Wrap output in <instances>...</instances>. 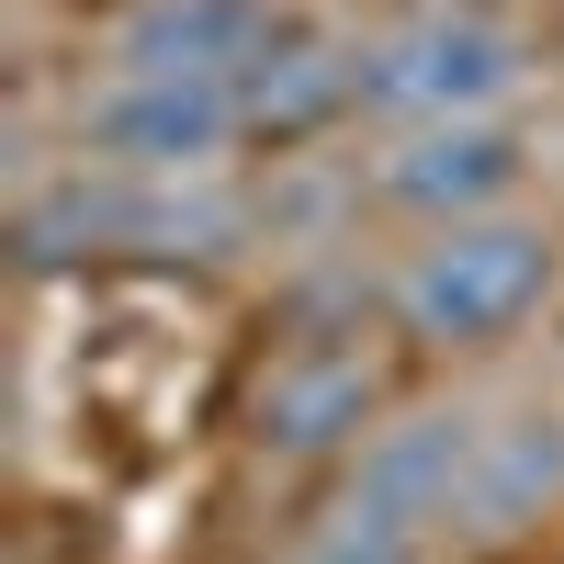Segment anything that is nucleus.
I'll use <instances>...</instances> for the list:
<instances>
[{"mask_svg":"<svg viewBox=\"0 0 564 564\" xmlns=\"http://www.w3.org/2000/svg\"><path fill=\"white\" fill-rule=\"evenodd\" d=\"M271 34H282L271 0H135L113 23V57L124 68H215V79H238Z\"/></svg>","mask_w":564,"mask_h":564,"instance_id":"obj_7","label":"nucleus"},{"mask_svg":"<svg viewBox=\"0 0 564 564\" xmlns=\"http://www.w3.org/2000/svg\"><path fill=\"white\" fill-rule=\"evenodd\" d=\"M294 564H417V542L406 531H372V520H327Z\"/></svg>","mask_w":564,"mask_h":564,"instance_id":"obj_10","label":"nucleus"},{"mask_svg":"<svg viewBox=\"0 0 564 564\" xmlns=\"http://www.w3.org/2000/svg\"><path fill=\"white\" fill-rule=\"evenodd\" d=\"M475 441H486V417H463V406H417V417H384V430H361V463H350L339 520L406 531V542L430 531V520H463Z\"/></svg>","mask_w":564,"mask_h":564,"instance_id":"obj_4","label":"nucleus"},{"mask_svg":"<svg viewBox=\"0 0 564 564\" xmlns=\"http://www.w3.org/2000/svg\"><path fill=\"white\" fill-rule=\"evenodd\" d=\"M553 294V238L520 215H463L395 271V327L430 350H497Z\"/></svg>","mask_w":564,"mask_h":564,"instance_id":"obj_1","label":"nucleus"},{"mask_svg":"<svg viewBox=\"0 0 564 564\" xmlns=\"http://www.w3.org/2000/svg\"><path fill=\"white\" fill-rule=\"evenodd\" d=\"M249 135V90L215 68H124L79 102V159H102L124 181H193Z\"/></svg>","mask_w":564,"mask_h":564,"instance_id":"obj_2","label":"nucleus"},{"mask_svg":"<svg viewBox=\"0 0 564 564\" xmlns=\"http://www.w3.org/2000/svg\"><path fill=\"white\" fill-rule=\"evenodd\" d=\"M520 90V34L486 12H406L395 34L361 45V102L406 113V124H452V113H497Z\"/></svg>","mask_w":564,"mask_h":564,"instance_id":"obj_3","label":"nucleus"},{"mask_svg":"<svg viewBox=\"0 0 564 564\" xmlns=\"http://www.w3.org/2000/svg\"><path fill=\"white\" fill-rule=\"evenodd\" d=\"M508 181H520V135L497 113H452V124H417L384 159V204L430 215V226H463V215H497Z\"/></svg>","mask_w":564,"mask_h":564,"instance_id":"obj_5","label":"nucleus"},{"mask_svg":"<svg viewBox=\"0 0 564 564\" xmlns=\"http://www.w3.org/2000/svg\"><path fill=\"white\" fill-rule=\"evenodd\" d=\"M564 497V417L531 406V417H508V430L475 441V486H463V531H520L542 520V508Z\"/></svg>","mask_w":564,"mask_h":564,"instance_id":"obj_9","label":"nucleus"},{"mask_svg":"<svg viewBox=\"0 0 564 564\" xmlns=\"http://www.w3.org/2000/svg\"><path fill=\"white\" fill-rule=\"evenodd\" d=\"M249 430H260V452H350L372 430V361L339 350V339L282 350L260 406H249Z\"/></svg>","mask_w":564,"mask_h":564,"instance_id":"obj_6","label":"nucleus"},{"mask_svg":"<svg viewBox=\"0 0 564 564\" xmlns=\"http://www.w3.org/2000/svg\"><path fill=\"white\" fill-rule=\"evenodd\" d=\"M238 90H249V135H305V124H327V113L361 102V45L282 23L260 57L238 68Z\"/></svg>","mask_w":564,"mask_h":564,"instance_id":"obj_8","label":"nucleus"}]
</instances>
